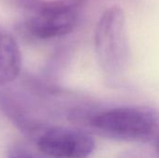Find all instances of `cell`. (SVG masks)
<instances>
[{
    "label": "cell",
    "mask_w": 159,
    "mask_h": 158,
    "mask_svg": "<svg viewBox=\"0 0 159 158\" xmlns=\"http://www.w3.org/2000/svg\"><path fill=\"white\" fill-rule=\"evenodd\" d=\"M77 126L90 128L116 140L148 142L159 141V112L146 106H122L100 112L76 107L68 115Z\"/></svg>",
    "instance_id": "cell-1"
},
{
    "label": "cell",
    "mask_w": 159,
    "mask_h": 158,
    "mask_svg": "<svg viewBox=\"0 0 159 158\" xmlns=\"http://www.w3.org/2000/svg\"><path fill=\"white\" fill-rule=\"evenodd\" d=\"M94 46L99 65L106 75L116 77L126 71L130 47L122 7L113 6L102 13L96 25Z\"/></svg>",
    "instance_id": "cell-2"
},
{
    "label": "cell",
    "mask_w": 159,
    "mask_h": 158,
    "mask_svg": "<svg viewBox=\"0 0 159 158\" xmlns=\"http://www.w3.org/2000/svg\"><path fill=\"white\" fill-rule=\"evenodd\" d=\"M86 0H36L33 9L36 15L26 23L28 31L41 39L70 34L75 25L77 12Z\"/></svg>",
    "instance_id": "cell-3"
},
{
    "label": "cell",
    "mask_w": 159,
    "mask_h": 158,
    "mask_svg": "<svg viewBox=\"0 0 159 158\" xmlns=\"http://www.w3.org/2000/svg\"><path fill=\"white\" fill-rule=\"evenodd\" d=\"M39 152L55 158H88L94 151V140L87 132L71 128H53L37 141Z\"/></svg>",
    "instance_id": "cell-4"
},
{
    "label": "cell",
    "mask_w": 159,
    "mask_h": 158,
    "mask_svg": "<svg viewBox=\"0 0 159 158\" xmlns=\"http://www.w3.org/2000/svg\"><path fill=\"white\" fill-rule=\"evenodd\" d=\"M20 53L14 38L0 31V87L13 81L20 71Z\"/></svg>",
    "instance_id": "cell-5"
},
{
    "label": "cell",
    "mask_w": 159,
    "mask_h": 158,
    "mask_svg": "<svg viewBox=\"0 0 159 158\" xmlns=\"http://www.w3.org/2000/svg\"><path fill=\"white\" fill-rule=\"evenodd\" d=\"M41 153V152H40ZM7 158H47L43 153L38 154L26 148H16L9 153Z\"/></svg>",
    "instance_id": "cell-6"
},
{
    "label": "cell",
    "mask_w": 159,
    "mask_h": 158,
    "mask_svg": "<svg viewBox=\"0 0 159 158\" xmlns=\"http://www.w3.org/2000/svg\"><path fill=\"white\" fill-rule=\"evenodd\" d=\"M158 152H159V141H158Z\"/></svg>",
    "instance_id": "cell-7"
}]
</instances>
